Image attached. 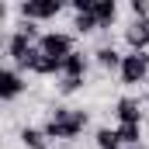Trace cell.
Segmentation results:
<instances>
[{"instance_id": "obj_1", "label": "cell", "mask_w": 149, "mask_h": 149, "mask_svg": "<svg viewBox=\"0 0 149 149\" xmlns=\"http://www.w3.org/2000/svg\"><path fill=\"white\" fill-rule=\"evenodd\" d=\"M87 111H76V108H52L49 114V125H45V135L49 139H76L83 128H87Z\"/></svg>"}, {"instance_id": "obj_2", "label": "cell", "mask_w": 149, "mask_h": 149, "mask_svg": "<svg viewBox=\"0 0 149 149\" xmlns=\"http://www.w3.org/2000/svg\"><path fill=\"white\" fill-rule=\"evenodd\" d=\"M121 83H128V87H135V83H142L149 73V56L146 52H128L125 59H121Z\"/></svg>"}, {"instance_id": "obj_3", "label": "cell", "mask_w": 149, "mask_h": 149, "mask_svg": "<svg viewBox=\"0 0 149 149\" xmlns=\"http://www.w3.org/2000/svg\"><path fill=\"white\" fill-rule=\"evenodd\" d=\"M38 52H42V56H49V59H56V63H66V59L73 56V38L52 31V35H45L42 42H38Z\"/></svg>"}, {"instance_id": "obj_4", "label": "cell", "mask_w": 149, "mask_h": 149, "mask_svg": "<svg viewBox=\"0 0 149 149\" xmlns=\"http://www.w3.org/2000/svg\"><path fill=\"white\" fill-rule=\"evenodd\" d=\"M59 10H63L59 0H24V3H21L24 21H45V17H56Z\"/></svg>"}, {"instance_id": "obj_5", "label": "cell", "mask_w": 149, "mask_h": 149, "mask_svg": "<svg viewBox=\"0 0 149 149\" xmlns=\"http://www.w3.org/2000/svg\"><path fill=\"white\" fill-rule=\"evenodd\" d=\"M31 52H35V45H31V38L24 35V31H14V35L7 38V56H10L17 66H24V63L31 59Z\"/></svg>"}, {"instance_id": "obj_6", "label": "cell", "mask_w": 149, "mask_h": 149, "mask_svg": "<svg viewBox=\"0 0 149 149\" xmlns=\"http://www.w3.org/2000/svg\"><path fill=\"white\" fill-rule=\"evenodd\" d=\"M21 90H24V80H21V73L7 66V70L0 73V97H3V101H14Z\"/></svg>"}, {"instance_id": "obj_7", "label": "cell", "mask_w": 149, "mask_h": 149, "mask_svg": "<svg viewBox=\"0 0 149 149\" xmlns=\"http://www.w3.org/2000/svg\"><path fill=\"white\" fill-rule=\"evenodd\" d=\"M125 42L132 45V52H146V45H149V17L146 21H135V24L125 31Z\"/></svg>"}, {"instance_id": "obj_8", "label": "cell", "mask_w": 149, "mask_h": 149, "mask_svg": "<svg viewBox=\"0 0 149 149\" xmlns=\"http://www.w3.org/2000/svg\"><path fill=\"white\" fill-rule=\"evenodd\" d=\"M114 114H118V121H121V125H139V118H142L139 101H132V97H121V101L114 104Z\"/></svg>"}, {"instance_id": "obj_9", "label": "cell", "mask_w": 149, "mask_h": 149, "mask_svg": "<svg viewBox=\"0 0 149 149\" xmlns=\"http://www.w3.org/2000/svg\"><path fill=\"white\" fill-rule=\"evenodd\" d=\"M31 73H42V76H49V73H63V63H56V59H49V56H42V52H31V59L24 63Z\"/></svg>"}, {"instance_id": "obj_10", "label": "cell", "mask_w": 149, "mask_h": 149, "mask_svg": "<svg viewBox=\"0 0 149 149\" xmlns=\"http://www.w3.org/2000/svg\"><path fill=\"white\" fill-rule=\"evenodd\" d=\"M90 14H94V17H97V24L104 28V24H111L114 17H118V3H114V0H97Z\"/></svg>"}, {"instance_id": "obj_11", "label": "cell", "mask_w": 149, "mask_h": 149, "mask_svg": "<svg viewBox=\"0 0 149 149\" xmlns=\"http://www.w3.org/2000/svg\"><path fill=\"white\" fill-rule=\"evenodd\" d=\"M83 73H87V56L83 52H73L63 63V76H83Z\"/></svg>"}, {"instance_id": "obj_12", "label": "cell", "mask_w": 149, "mask_h": 149, "mask_svg": "<svg viewBox=\"0 0 149 149\" xmlns=\"http://www.w3.org/2000/svg\"><path fill=\"white\" fill-rule=\"evenodd\" d=\"M45 128H21V142L28 149H45Z\"/></svg>"}, {"instance_id": "obj_13", "label": "cell", "mask_w": 149, "mask_h": 149, "mask_svg": "<svg viewBox=\"0 0 149 149\" xmlns=\"http://www.w3.org/2000/svg\"><path fill=\"white\" fill-rule=\"evenodd\" d=\"M121 59L125 56H118L111 45H104V49H97V63L104 66V70H121Z\"/></svg>"}, {"instance_id": "obj_14", "label": "cell", "mask_w": 149, "mask_h": 149, "mask_svg": "<svg viewBox=\"0 0 149 149\" xmlns=\"http://www.w3.org/2000/svg\"><path fill=\"white\" fill-rule=\"evenodd\" d=\"M97 146H101V149H121L118 128H97Z\"/></svg>"}, {"instance_id": "obj_15", "label": "cell", "mask_w": 149, "mask_h": 149, "mask_svg": "<svg viewBox=\"0 0 149 149\" xmlns=\"http://www.w3.org/2000/svg\"><path fill=\"white\" fill-rule=\"evenodd\" d=\"M139 125H121L118 128V139H121V146H139Z\"/></svg>"}, {"instance_id": "obj_16", "label": "cell", "mask_w": 149, "mask_h": 149, "mask_svg": "<svg viewBox=\"0 0 149 149\" xmlns=\"http://www.w3.org/2000/svg\"><path fill=\"white\" fill-rule=\"evenodd\" d=\"M73 28L80 31V35H87V31H94V28H101V24H97L94 14H76V24H73Z\"/></svg>"}, {"instance_id": "obj_17", "label": "cell", "mask_w": 149, "mask_h": 149, "mask_svg": "<svg viewBox=\"0 0 149 149\" xmlns=\"http://www.w3.org/2000/svg\"><path fill=\"white\" fill-rule=\"evenodd\" d=\"M80 87H83V76H63V80H59V90H63V94H73Z\"/></svg>"}, {"instance_id": "obj_18", "label": "cell", "mask_w": 149, "mask_h": 149, "mask_svg": "<svg viewBox=\"0 0 149 149\" xmlns=\"http://www.w3.org/2000/svg\"><path fill=\"white\" fill-rule=\"evenodd\" d=\"M132 14H135L139 21H146V17H149V3H146V0H132Z\"/></svg>"}]
</instances>
